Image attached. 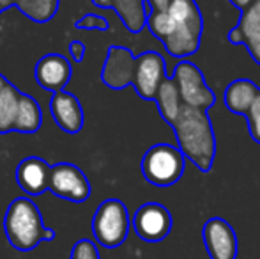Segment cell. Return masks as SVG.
Masks as SVG:
<instances>
[{
    "mask_svg": "<svg viewBox=\"0 0 260 259\" xmlns=\"http://www.w3.org/2000/svg\"><path fill=\"white\" fill-rule=\"evenodd\" d=\"M182 156L191 160L202 172L212 169L216 155V137L207 112L181 105L175 121L172 123Z\"/></svg>",
    "mask_w": 260,
    "mask_h": 259,
    "instance_id": "6da1fadb",
    "label": "cell"
},
{
    "mask_svg": "<svg viewBox=\"0 0 260 259\" xmlns=\"http://www.w3.org/2000/svg\"><path fill=\"white\" fill-rule=\"evenodd\" d=\"M4 231L11 247L21 252L34 250L41 242H53L55 231L43 224L39 208L30 197H16L11 200L4 218Z\"/></svg>",
    "mask_w": 260,
    "mask_h": 259,
    "instance_id": "7a4b0ae2",
    "label": "cell"
},
{
    "mask_svg": "<svg viewBox=\"0 0 260 259\" xmlns=\"http://www.w3.org/2000/svg\"><path fill=\"white\" fill-rule=\"evenodd\" d=\"M142 174L154 187H172L184 174V156L170 144H154L142 158Z\"/></svg>",
    "mask_w": 260,
    "mask_h": 259,
    "instance_id": "3957f363",
    "label": "cell"
},
{
    "mask_svg": "<svg viewBox=\"0 0 260 259\" xmlns=\"http://www.w3.org/2000/svg\"><path fill=\"white\" fill-rule=\"evenodd\" d=\"M129 213L122 200L106 199L98 206L92 218V233L96 242L105 249H117L129 233Z\"/></svg>",
    "mask_w": 260,
    "mask_h": 259,
    "instance_id": "277c9868",
    "label": "cell"
},
{
    "mask_svg": "<svg viewBox=\"0 0 260 259\" xmlns=\"http://www.w3.org/2000/svg\"><path fill=\"white\" fill-rule=\"evenodd\" d=\"M170 78H174L175 85H177L182 105H188V107L199 108L204 112H207L214 105V93L206 83L202 71L197 64L189 63V61H181L174 68Z\"/></svg>",
    "mask_w": 260,
    "mask_h": 259,
    "instance_id": "5b68a950",
    "label": "cell"
},
{
    "mask_svg": "<svg viewBox=\"0 0 260 259\" xmlns=\"http://www.w3.org/2000/svg\"><path fill=\"white\" fill-rule=\"evenodd\" d=\"M48 190L60 199L71 203H85L92 194L90 181L82 169L75 163L60 162L52 165Z\"/></svg>",
    "mask_w": 260,
    "mask_h": 259,
    "instance_id": "8992f818",
    "label": "cell"
},
{
    "mask_svg": "<svg viewBox=\"0 0 260 259\" xmlns=\"http://www.w3.org/2000/svg\"><path fill=\"white\" fill-rule=\"evenodd\" d=\"M167 63L163 55L157 52H144L138 57H135V69L131 85L138 93L142 100L154 101V96L159 89L161 82L167 78Z\"/></svg>",
    "mask_w": 260,
    "mask_h": 259,
    "instance_id": "52a82bcc",
    "label": "cell"
},
{
    "mask_svg": "<svg viewBox=\"0 0 260 259\" xmlns=\"http://www.w3.org/2000/svg\"><path fill=\"white\" fill-rule=\"evenodd\" d=\"M133 229L144 242L156 243L165 240L172 231V215L168 208H165L159 203H145L135 213Z\"/></svg>",
    "mask_w": 260,
    "mask_h": 259,
    "instance_id": "ba28073f",
    "label": "cell"
},
{
    "mask_svg": "<svg viewBox=\"0 0 260 259\" xmlns=\"http://www.w3.org/2000/svg\"><path fill=\"white\" fill-rule=\"evenodd\" d=\"M202 240L211 259H237V235L225 218H209L202 227Z\"/></svg>",
    "mask_w": 260,
    "mask_h": 259,
    "instance_id": "9c48e42d",
    "label": "cell"
},
{
    "mask_svg": "<svg viewBox=\"0 0 260 259\" xmlns=\"http://www.w3.org/2000/svg\"><path fill=\"white\" fill-rule=\"evenodd\" d=\"M229 41L232 45H244L260 64V0H253L244 11H241L239 23L229 32Z\"/></svg>",
    "mask_w": 260,
    "mask_h": 259,
    "instance_id": "30bf717a",
    "label": "cell"
},
{
    "mask_svg": "<svg viewBox=\"0 0 260 259\" xmlns=\"http://www.w3.org/2000/svg\"><path fill=\"white\" fill-rule=\"evenodd\" d=\"M135 69V57L133 52L126 46H110L106 52V59L103 71H101V80L110 89H124L131 85Z\"/></svg>",
    "mask_w": 260,
    "mask_h": 259,
    "instance_id": "8fae6325",
    "label": "cell"
},
{
    "mask_svg": "<svg viewBox=\"0 0 260 259\" xmlns=\"http://www.w3.org/2000/svg\"><path fill=\"white\" fill-rule=\"evenodd\" d=\"M71 63L60 53H48L41 57L34 68L36 82L50 93L66 91V85L71 80Z\"/></svg>",
    "mask_w": 260,
    "mask_h": 259,
    "instance_id": "7c38bea8",
    "label": "cell"
},
{
    "mask_svg": "<svg viewBox=\"0 0 260 259\" xmlns=\"http://www.w3.org/2000/svg\"><path fill=\"white\" fill-rule=\"evenodd\" d=\"M50 112H52L55 125L66 133L75 135L83 128L85 116H83L82 103L75 94L68 93V91L53 93L52 100H50Z\"/></svg>",
    "mask_w": 260,
    "mask_h": 259,
    "instance_id": "4fadbf2b",
    "label": "cell"
},
{
    "mask_svg": "<svg viewBox=\"0 0 260 259\" xmlns=\"http://www.w3.org/2000/svg\"><path fill=\"white\" fill-rule=\"evenodd\" d=\"M52 165L39 156H28L16 167V183L27 195H41L48 190Z\"/></svg>",
    "mask_w": 260,
    "mask_h": 259,
    "instance_id": "5bb4252c",
    "label": "cell"
},
{
    "mask_svg": "<svg viewBox=\"0 0 260 259\" xmlns=\"http://www.w3.org/2000/svg\"><path fill=\"white\" fill-rule=\"evenodd\" d=\"M96 7H113L126 28L133 34L145 27L147 13L152 9L149 0H92Z\"/></svg>",
    "mask_w": 260,
    "mask_h": 259,
    "instance_id": "9a60e30c",
    "label": "cell"
},
{
    "mask_svg": "<svg viewBox=\"0 0 260 259\" xmlns=\"http://www.w3.org/2000/svg\"><path fill=\"white\" fill-rule=\"evenodd\" d=\"M258 93H260V89L253 80L239 78V80H234L232 83H229L223 100H225L226 108H229L232 114H239L246 118Z\"/></svg>",
    "mask_w": 260,
    "mask_h": 259,
    "instance_id": "2e32d148",
    "label": "cell"
},
{
    "mask_svg": "<svg viewBox=\"0 0 260 259\" xmlns=\"http://www.w3.org/2000/svg\"><path fill=\"white\" fill-rule=\"evenodd\" d=\"M41 125H43L41 105L30 94L21 93L20 100H18V110H16L13 131H18V133H36V131L41 128Z\"/></svg>",
    "mask_w": 260,
    "mask_h": 259,
    "instance_id": "e0dca14e",
    "label": "cell"
},
{
    "mask_svg": "<svg viewBox=\"0 0 260 259\" xmlns=\"http://www.w3.org/2000/svg\"><path fill=\"white\" fill-rule=\"evenodd\" d=\"M154 101L157 103V108H159V114L168 125L175 121L179 114V108H181V98H179V91L177 85H175L174 78L167 76V78L161 82L159 89H157Z\"/></svg>",
    "mask_w": 260,
    "mask_h": 259,
    "instance_id": "ac0fdd59",
    "label": "cell"
},
{
    "mask_svg": "<svg viewBox=\"0 0 260 259\" xmlns=\"http://www.w3.org/2000/svg\"><path fill=\"white\" fill-rule=\"evenodd\" d=\"M20 94L21 91L11 82H7L0 93V135L11 133L14 128Z\"/></svg>",
    "mask_w": 260,
    "mask_h": 259,
    "instance_id": "d6986e66",
    "label": "cell"
},
{
    "mask_svg": "<svg viewBox=\"0 0 260 259\" xmlns=\"http://www.w3.org/2000/svg\"><path fill=\"white\" fill-rule=\"evenodd\" d=\"M14 6L36 23H46L57 14L60 0H14Z\"/></svg>",
    "mask_w": 260,
    "mask_h": 259,
    "instance_id": "ffe728a7",
    "label": "cell"
},
{
    "mask_svg": "<svg viewBox=\"0 0 260 259\" xmlns=\"http://www.w3.org/2000/svg\"><path fill=\"white\" fill-rule=\"evenodd\" d=\"M145 25H147L149 31L152 32V36L159 39V41H165L175 28V23L170 14H168L167 11H157V9L149 11Z\"/></svg>",
    "mask_w": 260,
    "mask_h": 259,
    "instance_id": "44dd1931",
    "label": "cell"
},
{
    "mask_svg": "<svg viewBox=\"0 0 260 259\" xmlns=\"http://www.w3.org/2000/svg\"><path fill=\"white\" fill-rule=\"evenodd\" d=\"M75 27L78 31H101L106 32L110 28V23L106 18L101 14H83L82 18H78L75 23Z\"/></svg>",
    "mask_w": 260,
    "mask_h": 259,
    "instance_id": "7402d4cb",
    "label": "cell"
},
{
    "mask_svg": "<svg viewBox=\"0 0 260 259\" xmlns=\"http://www.w3.org/2000/svg\"><path fill=\"white\" fill-rule=\"evenodd\" d=\"M71 259H100V250L92 240L82 238L73 245Z\"/></svg>",
    "mask_w": 260,
    "mask_h": 259,
    "instance_id": "603a6c76",
    "label": "cell"
},
{
    "mask_svg": "<svg viewBox=\"0 0 260 259\" xmlns=\"http://www.w3.org/2000/svg\"><path fill=\"white\" fill-rule=\"evenodd\" d=\"M68 52H69V55H71L73 63H82L83 57H85L87 48H85V45H83L82 41H69Z\"/></svg>",
    "mask_w": 260,
    "mask_h": 259,
    "instance_id": "cb8c5ba5",
    "label": "cell"
},
{
    "mask_svg": "<svg viewBox=\"0 0 260 259\" xmlns=\"http://www.w3.org/2000/svg\"><path fill=\"white\" fill-rule=\"evenodd\" d=\"M152 6V9H157V11H165L168 6V0H149Z\"/></svg>",
    "mask_w": 260,
    "mask_h": 259,
    "instance_id": "d4e9b609",
    "label": "cell"
},
{
    "mask_svg": "<svg viewBox=\"0 0 260 259\" xmlns=\"http://www.w3.org/2000/svg\"><path fill=\"white\" fill-rule=\"evenodd\" d=\"M230 2H232L234 6H236L237 9H239V11H244V9H246L248 6H250L251 2H253V0H230Z\"/></svg>",
    "mask_w": 260,
    "mask_h": 259,
    "instance_id": "484cf974",
    "label": "cell"
},
{
    "mask_svg": "<svg viewBox=\"0 0 260 259\" xmlns=\"http://www.w3.org/2000/svg\"><path fill=\"white\" fill-rule=\"evenodd\" d=\"M14 6V0H0V7H2L4 11L9 9V7Z\"/></svg>",
    "mask_w": 260,
    "mask_h": 259,
    "instance_id": "4316f807",
    "label": "cell"
},
{
    "mask_svg": "<svg viewBox=\"0 0 260 259\" xmlns=\"http://www.w3.org/2000/svg\"><path fill=\"white\" fill-rule=\"evenodd\" d=\"M7 82H9V80H7V78H6V76H4V75H0V93H2L4 85H6Z\"/></svg>",
    "mask_w": 260,
    "mask_h": 259,
    "instance_id": "83f0119b",
    "label": "cell"
},
{
    "mask_svg": "<svg viewBox=\"0 0 260 259\" xmlns=\"http://www.w3.org/2000/svg\"><path fill=\"white\" fill-rule=\"evenodd\" d=\"M2 11H4V9H2V7H0V14H2Z\"/></svg>",
    "mask_w": 260,
    "mask_h": 259,
    "instance_id": "f1b7e54d",
    "label": "cell"
}]
</instances>
